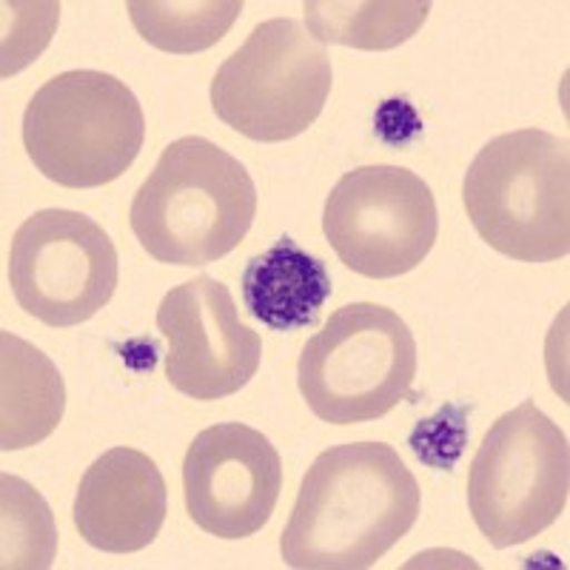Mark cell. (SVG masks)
Instances as JSON below:
<instances>
[{"instance_id": "14", "label": "cell", "mask_w": 570, "mask_h": 570, "mask_svg": "<svg viewBox=\"0 0 570 570\" xmlns=\"http://www.w3.org/2000/svg\"><path fill=\"white\" fill-rule=\"evenodd\" d=\"M66 411L58 365L12 331L0 334V451H23L55 434Z\"/></svg>"}, {"instance_id": "9", "label": "cell", "mask_w": 570, "mask_h": 570, "mask_svg": "<svg viewBox=\"0 0 570 570\" xmlns=\"http://www.w3.org/2000/svg\"><path fill=\"white\" fill-rule=\"evenodd\" d=\"M120 259L100 223L71 208H43L20 223L9 248V285L29 317L75 328L115 297Z\"/></svg>"}, {"instance_id": "2", "label": "cell", "mask_w": 570, "mask_h": 570, "mask_svg": "<svg viewBox=\"0 0 570 570\" xmlns=\"http://www.w3.org/2000/svg\"><path fill=\"white\" fill-rule=\"evenodd\" d=\"M257 186L237 157L206 137L169 142L131 200L142 252L169 266H208L246 240Z\"/></svg>"}, {"instance_id": "4", "label": "cell", "mask_w": 570, "mask_h": 570, "mask_svg": "<svg viewBox=\"0 0 570 570\" xmlns=\"http://www.w3.org/2000/svg\"><path fill=\"white\" fill-rule=\"evenodd\" d=\"M146 140L135 91L109 71L75 69L46 80L23 111V149L46 180L98 188L129 171Z\"/></svg>"}, {"instance_id": "19", "label": "cell", "mask_w": 570, "mask_h": 570, "mask_svg": "<svg viewBox=\"0 0 570 570\" xmlns=\"http://www.w3.org/2000/svg\"><path fill=\"white\" fill-rule=\"evenodd\" d=\"M465 420V405H445L431 420H422L409 436V445L416 460L436 468V471H451L462 456V448L468 440Z\"/></svg>"}, {"instance_id": "8", "label": "cell", "mask_w": 570, "mask_h": 570, "mask_svg": "<svg viewBox=\"0 0 570 570\" xmlns=\"http://www.w3.org/2000/svg\"><path fill=\"white\" fill-rule=\"evenodd\" d=\"M323 232L351 272L391 279L414 272L440 234L436 197L416 171L360 166L331 188Z\"/></svg>"}, {"instance_id": "17", "label": "cell", "mask_w": 570, "mask_h": 570, "mask_svg": "<svg viewBox=\"0 0 570 570\" xmlns=\"http://www.w3.org/2000/svg\"><path fill=\"white\" fill-rule=\"evenodd\" d=\"M58 531L49 505L20 476H0V559L7 570L52 568Z\"/></svg>"}, {"instance_id": "5", "label": "cell", "mask_w": 570, "mask_h": 570, "mask_svg": "<svg viewBox=\"0 0 570 570\" xmlns=\"http://www.w3.org/2000/svg\"><path fill=\"white\" fill-rule=\"evenodd\" d=\"M416 340L376 303H348L303 345L297 383L305 405L331 425H356L416 400Z\"/></svg>"}, {"instance_id": "1", "label": "cell", "mask_w": 570, "mask_h": 570, "mask_svg": "<svg viewBox=\"0 0 570 570\" xmlns=\"http://www.w3.org/2000/svg\"><path fill=\"white\" fill-rule=\"evenodd\" d=\"M420 508V482L394 448L334 445L305 471L279 553L297 570L374 568L409 537Z\"/></svg>"}, {"instance_id": "16", "label": "cell", "mask_w": 570, "mask_h": 570, "mask_svg": "<svg viewBox=\"0 0 570 570\" xmlns=\"http://www.w3.org/2000/svg\"><path fill=\"white\" fill-rule=\"evenodd\" d=\"M126 12L135 32L160 52L197 55L226 38L243 0H131Z\"/></svg>"}, {"instance_id": "3", "label": "cell", "mask_w": 570, "mask_h": 570, "mask_svg": "<svg viewBox=\"0 0 570 570\" xmlns=\"http://www.w3.org/2000/svg\"><path fill=\"white\" fill-rule=\"evenodd\" d=\"M468 220L493 252L553 263L570 252L568 140L542 129L493 137L462 180Z\"/></svg>"}, {"instance_id": "10", "label": "cell", "mask_w": 570, "mask_h": 570, "mask_svg": "<svg viewBox=\"0 0 570 570\" xmlns=\"http://www.w3.org/2000/svg\"><path fill=\"white\" fill-rule=\"evenodd\" d=\"M171 389L200 402L226 400L259 371L263 340L240 320L232 292L212 274L171 288L157 308Z\"/></svg>"}, {"instance_id": "18", "label": "cell", "mask_w": 570, "mask_h": 570, "mask_svg": "<svg viewBox=\"0 0 570 570\" xmlns=\"http://www.w3.org/2000/svg\"><path fill=\"white\" fill-rule=\"evenodd\" d=\"M58 18L60 3H3V20H12V29H3V78L38 60Z\"/></svg>"}, {"instance_id": "13", "label": "cell", "mask_w": 570, "mask_h": 570, "mask_svg": "<svg viewBox=\"0 0 570 570\" xmlns=\"http://www.w3.org/2000/svg\"><path fill=\"white\" fill-rule=\"evenodd\" d=\"M334 294L325 263L305 252L288 234L257 254L243 272V303L254 320L279 334L317 325Z\"/></svg>"}, {"instance_id": "6", "label": "cell", "mask_w": 570, "mask_h": 570, "mask_svg": "<svg viewBox=\"0 0 570 570\" xmlns=\"http://www.w3.org/2000/svg\"><path fill=\"white\" fill-rule=\"evenodd\" d=\"M568 436L537 402H522L488 428L468 471V511L497 551L548 531L568 508Z\"/></svg>"}, {"instance_id": "12", "label": "cell", "mask_w": 570, "mask_h": 570, "mask_svg": "<svg viewBox=\"0 0 570 570\" xmlns=\"http://www.w3.org/2000/svg\"><path fill=\"white\" fill-rule=\"evenodd\" d=\"M169 511L160 468L135 448H111L86 468L75 497V528L104 553L149 548Z\"/></svg>"}, {"instance_id": "11", "label": "cell", "mask_w": 570, "mask_h": 570, "mask_svg": "<svg viewBox=\"0 0 570 570\" xmlns=\"http://www.w3.org/2000/svg\"><path fill=\"white\" fill-rule=\"evenodd\" d=\"M283 491V460L263 431L220 422L195 436L183 460L186 511L217 539L263 531Z\"/></svg>"}, {"instance_id": "7", "label": "cell", "mask_w": 570, "mask_h": 570, "mask_svg": "<svg viewBox=\"0 0 570 570\" xmlns=\"http://www.w3.org/2000/svg\"><path fill=\"white\" fill-rule=\"evenodd\" d=\"M334 83L325 46L292 18L257 23L246 43L217 69L212 109L234 131L283 142L308 131Z\"/></svg>"}, {"instance_id": "15", "label": "cell", "mask_w": 570, "mask_h": 570, "mask_svg": "<svg viewBox=\"0 0 570 570\" xmlns=\"http://www.w3.org/2000/svg\"><path fill=\"white\" fill-rule=\"evenodd\" d=\"M308 35L317 43H340L385 52L414 38L431 14L428 0H312L303 3Z\"/></svg>"}]
</instances>
